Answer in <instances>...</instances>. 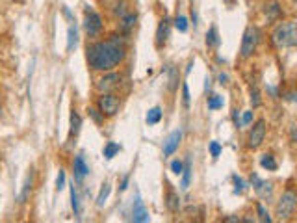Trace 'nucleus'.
I'll use <instances>...</instances> for the list:
<instances>
[{
	"label": "nucleus",
	"instance_id": "obj_25",
	"mask_svg": "<svg viewBox=\"0 0 297 223\" xmlns=\"http://www.w3.org/2000/svg\"><path fill=\"white\" fill-rule=\"evenodd\" d=\"M223 97L221 95H212V97H208V108L210 110H219V108H223Z\"/></svg>",
	"mask_w": 297,
	"mask_h": 223
},
{
	"label": "nucleus",
	"instance_id": "obj_39",
	"mask_svg": "<svg viewBox=\"0 0 297 223\" xmlns=\"http://www.w3.org/2000/svg\"><path fill=\"white\" fill-rule=\"evenodd\" d=\"M128 175H127V177H123V180H121V186H119V188H121V192H125V190H127V188H128Z\"/></svg>",
	"mask_w": 297,
	"mask_h": 223
},
{
	"label": "nucleus",
	"instance_id": "obj_11",
	"mask_svg": "<svg viewBox=\"0 0 297 223\" xmlns=\"http://www.w3.org/2000/svg\"><path fill=\"white\" fill-rule=\"evenodd\" d=\"M169 32H171V24H169V21L168 19H162L160 24H158V30H156V46H158V48H162V46L168 43Z\"/></svg>",
	"mask_w": 297,
	"mask_h": 223
},
{
	"label": "nucleus",
	"instance_id": "obj_2",
	"mask_svg": "<svg viewBox=\"0 0 297 223\" xmlns=\"http://www.w3.org/2000/svg\"><path fill=\"white\" fill-rule=\"evenodd\" d=\"M271 43L275 48H288V46L297 45V28L294 21L288 23H281L275 26L273 34H271Z\"/></svg>",
	"mask_w": 297,
	"mask_h": 223
},
{
	"label": "nucleus",
	"instance_id": "obj_14",
	"mask_svg": "<svg viewBox=\"0 0 297 223\" xmlns=\"http://www.w3.org/2000/svg\"><path fill=\"white\" fill-rule=\"evenodd\" d=\"M136 21H137L136 13H127V15H123L121 23H119V30H121L123 34H128V32L136 26Z\"/></svg>",
	"mask_w": 297,
	"mask_h": 223
},
{
	"label": "nucleus",
	"instance_id": "obj_33",
	"mask_svg": "<svg viewBox=\"0 0 297 223\" xmlns=\"http://www.w3.org/2000/svg\"><path fill=\"white\" fill-rule=\"evenodd\" d=\"M32 192V177L26 178V182H24V188H23V195H21V201H24L28 197V193Z\"/></svg>",
	"mask_w": 297,
	"mask_h": 223
},
{
	"label": "nucleus",
	"instance_id": "obj_34",
	"mask_svg": "<svg viewBox=\"0 0 297 223\" xmlns=\"http://www.w3.org/2000/svg\"><path fill=\"white\" fill-rule=\"evenodd\" d=\"M176 80H178V75H176L175 69H171V73H169V89H175Z\"/></svg>",
	"mask_w": 297,
	"mask_h": 223
},
{
	"label": "nucleus",
	"instance_id": "obj_12",
	"mask_svg": "<svg viewBox=\"0 0 297 223\" xmlns=\"http://www.w3.org/2000/svg\"><path fill=\"white\" fill-rule=\"evenodd\" d=\"M180 139H182V131H175L168 138V141L164 143V156H171L175 153L178 145H180Z\"/></svg>",
	"mask_w": 297,
	"mask_h": 223
},
{
	"label": "nucleus",
	"instance_id": "obj_18",
	"mask_svg": "<svg viewBox=\"0 0 297 223\" xmlns=\"http://www.w3.org/2000/svg\"><path fill=\"white\" fill-rule=\"evenodd\" d=\"M77 43H78V30H77V26H75V24H71V26H69V30H67V50L69 52L77 46Z\"/></svg>",
	"mask_w": 297,
	"mask_h": 223
},
{
	"label": "nucleus",
	"instance_id": "obj_17",
	"mask_svg": "<svg viewBox=\"0 0 297 223\" xmlns=\"http://www.w3.org/2000/svg\"><path fill=\"white\" fill-rule=\"evenodd\" d=\"M190 180H191V160L184 162V170H182V182H180V188L182 190H188L190 188Z\"/></svg>",
	"mask_w": 297,
	"mask_h": 223
},
{
	"label": "nucleus",
	"instance_id": "obj_6",
	"mask_svg": "<svg viewBox=\"0 0 297 223\" xmlns=\"http://www.w3.org/2000/svg\"><path fill=\"white\" fill-rule=\"evenodd\" d=\"M84 28L89 38H97L100 32H102V19H100V15L97 11L89 9V6H85Z\"/></svg>",
	"mask_w": 297,
	"mask_h": 223
},
{
	"label": "nucleus",
	"instance_id": "obj_7",
	"mask_svg": "<svg viewBox=\"0 0 297 223\" xmlns=\"http://www.w3.org/2000/svg\"><path fill=\"white\" fill-rule=\"evenodd\" d=\"M264 138H266V121H264V119H258L256 123L253 125V129L249 131V136H247V145H249V149H258V147L264 143Z\"/></svg>",
	"mask_w": 297,
	"mask_h": 223
},
{
	"label": "nucleus",
	"instance_id": "obj_9",
	"mask_svg": "<svg viewBox=\"0 0 297 223\" xmlns=\"http://www.w3.org/2000/svg\"><path fill=\"white\" fill-rule=\"evenodd\" d=\"M166 207H168V210L171 214H176L178 208H180V197H178L175 188L169 184L168 180H166Z\"/></svg>",
	"mask_w": 297,
	"mask_h": 223
},
{
	"label": "nucleus",
	"instance_id": "obj_3",
	"mask_svg": "<svg viewBox=\"0 0 297 223\" xmlns=\"http://www.w3.org/2000/svg\"><path fill=\"white\" fill-rule=\"evenodd\" d=\"M297 207V195L294 190H286L281 195V199L277 201V207H275V216L279 220H290L292 216L296 214Z\"/></svg>",
	"mask_w": 297,
	"mask_h": 223
},
{
	"label": "nucleus",
	"instance_id": "obj_21",
	"mask_svg": "<svg viewBox=\"0 0 297 223\" xmlns=\"http://www.w3.org/2000/svg\"><path fill=\"white\" fill-rule=\"evenodd\" d=\"M80 125H82V119H80L77 110H73L71 112V136H77L80 132Z\"/></svg>",
	"mask_w": 297,
	"mask_h": 223
},
{
	"label": "nucleus",
	"instance_id": "obj_40",
	"mask_svg": "<svg viewBox=\"0 0 297 223\" xmlns=\"http://www.w3.org/2000/svg\"><path fill=\"white\" fill-rule=\"evenodd\" d=\"M227 82H229V77L221 73V75H219V84H227Z\"/></svg>",
	"mask_w": 297,
	"mask_h": 223
},
{
	"label": "nucleus",
	"instance_id": "obj_28",
	"mask_svg": "<svg viewBox=\"0 0 297 223\" xmlns=\"http://www.w3.org/2000/svg\"><path fill=\"white\" fill-rule=\"evenodd\" d=\"M87 112H89V116L93 117V121H95V123H102V121H104V116H102V114H100V110L99 108H89V110H87Z\"/></svg>",
	"mask_w": 297,
	"mask_h": 223
},
{
	"label": "nucleus",
	"instance_id": "obj_20",
	"mask_svg": "<svg viewBox=\"0 0 297 223\" xmlns=\"http://www.w3.org/2000/svg\"><path fill=\"white\" fill-rule=\"evenodd\" d=\"M147 123L149 125H156V123H160V119H162V108L160 106H154L151 108L149 112H147Z\"/></svg>",
	"mask_w": 297,
	"mask_h": 223
},
{
	"label": "nucleus",
	"instance_id": "obj_35",
	"mask_svg": "<svg viewBox=\"0 0 297 223\" xmlns=\"http://www.w3.org/2000/svg\"><path fill=\"white\" fill-rule=\"evenodd\" d=\"M210 154H212L213 158H217L221 154V145L217 141H212V143H210Z\"/></svg>",
	"mask_w": 297,
	"mask_h": 223
},
{
	"label": "nucleus",
	"instance_id": "obj_37",
	"mask_svg": "<svg viewBox=\"0 0 297 223\" xmlns=\"http://www.w3.org/2000/svg\"><path fill=\"white\" fill-rule=\"evenodd\" d=\"M232 121H234V125H236L238 129L242 127V119H240V112L238 110H232Z\"/></svg>",
	"mask_w": 297,
	"mask_h": 223
},
{
	"label": "nucleus",
	"instance_id": "obj_27",
	"mask_svg": "<svg viewBox=\"0 0 297 223\" xmlns=\"http://www.w3.org/2000/svg\"><path fill=\"white\" fill-rule=\"evenodd\" d=\"M175 28L178 32H186L188 30V19L184 15H176L175 17Z\"/></svg>",
	"mask_w": 297,
	"mask_h": 223
},
{
	"label": "nucleus",
	"instance_id": "obj_32",
	"mask_svg": "<svg viewBox=\"0 0 297 223\" xmlns=\"http://www.w3.org/2000/svg\"><path fill=\"white\" fill-rule=\"evenodd\" d=\"M251 104H253V108H258L260 104H262V100H260L258 89H253V91H251Z\"/></svg>",
	"mask_w": 297,
	"mask_h": 223
},
{
	"label": "nucleus",
	"instance_id": "obj_24",
	"mask_svg": "<svg viewBox=\"0 0 297 223\" xmlns=\"http://www.w3.org/2000/svg\"><path fill=\"white\" fill-rule=\"evenodd\" d=\"M71 207H73V210H75V216L80 214V203H78V193H77L75 184L71 186Z\"/></svg>",
	"mask_w": 297,
	"mask_h": 223
},
{
	"label": "nucleus",
	"instance_id": "obj_38",
	"mask_svg": "<svg viewBox=\"0 0 297 223\" xmlns=\"http://www.w3.org/2000/svg\"><path fill=\"white\" fill-rule=\"evenodd\" d=\"M251 123H253V112H244L242 125H251Z\"/></svg>",
	"mask_w": 297,
	"mask_h": 223
},
{
	"label": "nucleus",
	"instance_id": "obj_30",
	"mask_svg": "<svg viewBox=\"0 0 297 223\" xmlns=\"http://www.w3.org/2000/svg\"><path fill=\"white\" fill-rule=\"evenodd\" d=\"M184 170V162L182 160H173L171 162V171L175 173V175H180Z\"/></svg>",
	"mask_w": 297,
	"mask_h": 223
},
{
	"label": "nucleus",
	"instance_id": "obj_31",
	"mask_svg": "<svg viewBox=\"0 0 297 223\" xmlns=\"http://www.w3.org/2000/svg\"><path fill=\"white\" fill-rule=\"evenodd\" d=\"M232 180H234V193H242L244 192V180H242V178L238 177V175H234V177H232Z\"/></svg>",
	"mask_w": 297,
	"mask_h": 223
},
{
	"label": "nucleus",
	"instance_id": "obj_36",
	"mask_svg": "<svg viewBox=\"0 0 297 223\" xmlns=\"http://www.w3.org/2000/svg\"><path fill=\"white\" fill-rule=\"evenodd\" d=\"M182 102L184 106H190V91H188V84H182Z\"/></svg>",
	"mask_w": 297,
	"mask_h": 223
},
{
	"label": "nucleus",
	"instance_id": "obj_8",
	"mask_svg": "<svg viewBox=\"0 0 297 223\" xmlns=\"http://www.w3.org/2000/svg\"><path fill=\"white\" fill-rule=\"evenodd\" d=\"M119 84H121V77H119L117 73H108V75H104L102 78L97 80L95 88H97L100 93H114L115 89L119 88Z\"/></svg>",
	"mask_w": 297,
	"mask_h": 223
},
{
	"label": "nucleus",
	"instance_id": "obj_22",
	"mask_svg": "<svg viewBox=\"0 0 297 223\" xmlns=\"http://www.w3.org/2000/svg\"><path fill=\"white\" fill-rule=\"evenodd\" d=\"M119 151H121V145H119V143H115V141H108L106 147H104V158L112 160Z\"/></svg>",
	"mask_w": 297,
	"mask_h": 223
},
{
	"label": "nucleus",
	"instance_id": "obj_23",
	"mask_svg": "<svg viewBox=\"0 0 297 223\" xmlns=\"http://www.w3.org/2000/svg\"><path fill=\"white\" fill-rule=\"evenodd\" d=\"M110 192H112V186H110V182H106V184L100 188V193H99V197H97V207H104Z\"/></svg>",
	"mask_w": 297,
	"mask_h": 223
},
{
	"label": "nucleus",
	"instance_id": "obj_5",
	"mask_svg": "<svg viewBox=\"0 0 297 223\" xmlns=\"http://www.w3.org/2000/svg\"><path fill=\"white\" fill-rule=\"evenodd\" d=\"M97 108L104 117H114L121 108V99L114 93H102L97 100Z\"/></svg>",
	"mask_w": 297,
	"mask_h": 223
},
{
	"label": "nucleus",
	"instance_id": "obj_16",
	"mask_svg": "<svg viewBox=\"0 0 297 223\" xmlns=\"http://www.w3.org/2000/svg\"><path fill=\"white\" fill-rule=\"evenodd\" d=\"M260 166L267 171H277V168H279V164H277L273 154H262V158H260Z\"/></svg>",
	"mask_w": 297,
	"mask_h": 223
},
{
	"label": "nucleus",
	"instance_id": "obj_29",
	"mask_svg": "<svg viewBox=\"0 0 297 223\" xmlns=\"http://www.w3.org/2000/svg\"><path fill=\"white\" fill-rule=\"evenodd\" d=\"M65 188V171L60 170V173H58V178H56V190L60 192V190H63Z\"/></svg>",
	"mask_w": 297,
	"mask_h": 223
},
{
	"label": "nucleus",
	"instance_id": "obj_13",
	"mask_svg": "<svg viewBox=\"0 0 297 223\" xmlns=\"http://www.w3.org/2000/svg\"><path fill=\"white\" fill-rule=\"evenodd\" d=\"M73 173H75V178H77V180H82V178L89 173V168H87V164H85L82 154H78L77 158H75V162H73Z\"/></svg>",
	"mask_w": 297,
	"mask_h": 223
},
{
	"label": "nucleus",
	"instance_id": "obj_26",
	"mask_svg": "<svg viewBox=\"0 0 297 223\" xmlns=\"http://www.w3.org/2000/svg\"><path fill=\"white\" fill-rule=\"evenodd\" d=\"M256 212H258V220L264 223H269L271 222V216H269V212L266 210V207L262 205V203H256Z\"/></svg>",
	"mask_w": 297,
	"mask_h": 223
},
{
	"label": "nucleus",
	"instance_id": "obj_4",
	"mask_svg": "<svg viewBox=\"0 0 297 223\" xmlns=\"http://www.w3.org/2000/svg\"><path fill=\"white\" fill-rule=\"evenodd\" d=\"M258 41H260V32L256 26H247L244 32V39H242V48H240V54H242V58L247 60V58H251L253 54L256 52V46H258Z\"/></svg>",
	"mask_w": 297,
	"mask_h": 223
},
{
	"label": "nucleus",
	"instance_id": "obj_1",
	"mask_svg": "<svg viewBox=\"0 0 297 223\" xmlns=\"http://www.w3.org/2000/svg\"><path fill=\"white\" fill-rule=\"evenodd\" d=\"M127 58V45L121 36H110L85 46V60L95 71H112Z\"/></svg>",
	"mask_w": 297,
	"mask_h": 223
},
{
	"label": "nucleus",
	"instance_id": "obj_19",
	"mask_svg": "<svg viewBox=\"0 0 297 223\" xmlns=\"http://www.w3.org/2000/svg\"><path fill=\"white\" fill-rule=\"evenodd\" d=\"M264 13H266L269 19H277V17L281 15V6H279V2H275V0L267 2L266 6H264Z\"/></svg>",
	"mask_w": 297,
	"mask_h": 223
},
{
	"label": "nucleus",
	"instance_id": "obj_41",
	"mask_svg": "<svg viewBox=\"0 0 297 223\" xmlns=\"http://www.w3.org/2000/svg\"><path fill=\"white\" fill-rule=\"evenodd\" d=\"M210 88H212V80L206 77V84H205V89L206 91H210Z\"/></svg>",
	"mask_w": 297,
	"mask_h": 223
},
{
	"label": "nucleus",
	"instance_id": "obj_15",
	"mask_svg": "<svg viewBox=\"0 0 297 223\" xmlns=\"http://www.w3.org/2000/svg\"><path fill=\"white\" fill-rule=\"evenodd\" d=\"M221 43L219 39V32H217V28L215 26H210V30L206 32V45L212 46V48H217Z\"/></svg>",
	"mask_w": 297,
	"mask_h": 223
},
{
	"label": "nucleus",
	"instance_id": "obj_10",
	"mask_svg": "<svg viewBox=\"0 0 297 223\" xmlns=\"http://www.w3.org/2000/svg\"><path fill=\"white\" fill-rule=\"evenodd\" d=\"M132 220L136 223H145L149 222L151 218H149V210L145 208L143 201L139 195H136V199H134V207H132Z\"/></svg>",
	"mask_w": 297,
	"mask_h": 223
}]
</instances>
